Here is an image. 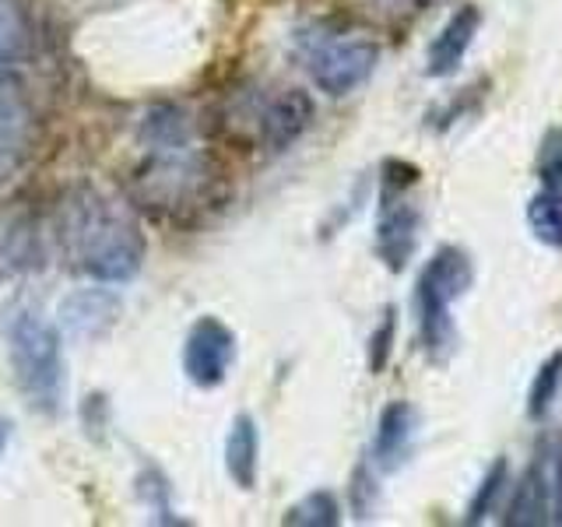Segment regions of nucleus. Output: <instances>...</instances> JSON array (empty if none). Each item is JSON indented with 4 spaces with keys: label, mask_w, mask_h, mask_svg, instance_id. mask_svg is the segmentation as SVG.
Wrapping results in <instances>:
<instances>
[{
    "label": "nucleus",
    "mask_w": 562,
    "mask_h": 527,
    "mask_svg": "<svg viewBox=\"0 0 562 527\" xmlns=\"http://www.w3.org/2000/svg\"><path fill=\"white\" fill-rule=\"evenodd\" d=\"M60 257L75 274L95 281H127L145 260V233L127 204L95 187H70L57 204Z\"/></svg>",
    "instance_id": "nucleus-1"
},
{
    "label": "nucleus",
    "mask_w": 562,
    "mask_h": 527,
    "mask_svg": "<svg viewBox=\"0 0 562 527\" xmlns=\"http://www.w3.org/2000/svg\"><path fill=\"white\" fill-rule=\"evenodd\" d=\"M155 155L134 172L131 193L137 208L151 211L155 218H187L218 201V172L207 158L180 145H158Z\"/></svg>",
    "instance_id": "nucleus-2"
},
{
    "label": "nucleus",
    "mask_w": 562,
    "mask_h": 527,
    "mask_svg": "<svg viewBox=\"0 0 562 527\" xmlns=\"http://www.w3.org/2000/svg\"><path fill=\"white\" fill-rule=\"evenodd\" d=\"M8 356L18 391L35 412L60 415L64 408V348L60 334L35 310H14L8 316Z\"/></svg>",
    "instance_id": "nucleus-3"
},
{
    "label": "nucleus",
    "mask_w": 562,
    "mask_h": 527,
    "mask_svg": "<svg viewBox=\"0 0 562 527\" xmlns=\"http://www.w3.org/2000/svg\"><path fill=\"white\" fill-rule=\"evenodd\" d=\"M303 60L321 92L348 96L376 70L380 46L351 32H316L303 35Z\"/></svg>",
    "instance_id": "nucleus-4"
},
{
    "label": "nucleus",
    "mask_w": 562,
    "mask_h": 527,
    "mask_svg": "<svg viewBox=\"0 0 562 527\" xmlns=\"http://www.w3.org/2000/svg\"><path fill=\"white\" fill-rule=\"evenodd\" d=\"M418 183V169L408 162L383 166V198L376 218V254L391 271H404L418 243V204L408 198V190Z\"/></svg>",
    "instance_id": "nucleus-5"
},
{
    "label": "nucleus",
    "mask_w": 562,
    "mask_h": 527,
    "mask_svg": "<svg viewBox=\"0 0 562 527\" xmlns=\"http://www.w3.org/2000/svg\"><path fill=\"white\" fill-rule=\"evenodd\" d=\"M236 359V338L215 316H201L183 341V369L198 386H218Z\"/></svg>",
    "instance_id": "nucleus-6"
},
{
    "label": "nucleus",
    "mask_w": 562,
    "mask_h": 527,
    "mask_svg": "<svg viewBox=\"0 0 562 527\" xmlns=\"http://www.w3.org/2000/svg\"><path fill=\"white\" fill-rule=\"evenodd\" d=\"M35 134V113L22 92V85L14 81V75L0 78V180L22 166V158L32 148Z\"/></svg>",
    "instance_id": "nucleus-7"
},
{
    "label": "nucleus",
    "mask_w": 562,
    "mask_h": 527,
    "mask_svg": "<svg viewBox=\"0 0 562 527\" xmlns=\"http://www.w3.org/2000/svg\"><path fill=\"white\" fill-rule=\"evenodd\" d=\"M313 123V99L303 92V88H281L274 99H268V105L257 116V131L263 148L271 152H285L289 145H295L299 137L306 134V127Z\"/></svg>",
    "instance_id": "nucleus-8"
},
{
    "label": "nucleus",
    "mask_w": 562,
    "mask_h": 527,
    "mask_svg": "<svg viewBox=\"0 0 562 527\" xmlns=\"http://www.w3.org/2000/svg\"><path fill=\"white\" fill-rule=\"evenodd\" d=\"M503 524L509 527H541L552 524V479H549V444L538 450V457L527 464L520 485L514 489Z\"/></svg>",
    "instance_id": "nucleus-9"
},
{
    "label": "nucleus",
    "mask_w": 562,
    "mask_h": 527,
    "mask_svg": "<svg viewBox=\"0 0 562 527\" xmlns=\"http://www.w3.org/2000/svg\"><path fill=\"white\" fill-rule=\"evenodd\" d=\"M482 29V11L474 4H464L461 11L450 14V22L439 29V35L429 43L426 53V75L429 78H450L457 67L464 64L474 35Z\"/></svg>",
    "instance_id": "nucleus-10"
},
{
    "label": "nucleus",
    "mask_w": 562,
    "mask_h": 527,
    "mask_svg": "<svg viewBox=\"0 0 562 527\" xmlns=\"http://www.w3.org/2000/svg\"><path fill=\"white\" fill-rule=\"evenodd\" d=\"M471 281H474L471 257L464 250H457V246H443V250H436L432 260L426 264V271L418 278V289L447 299V303H457V299L471 289Z\"/></svg>",
    "instance_id": "nucleus-11"
},
{
    "label": "nucleus",
    "mask_w": 562,
    "mask_h": 527,
    "mask_svg": "<svg viewBox=\"0 0 562 527\" xmlns=\"http://www.w3.org/2000/svg\"><path fill=\"white\" fill-rule=\"evenodd\" d=\"M412 439H415V408L408 401L386 404L376 429V461L383 468H397L404 461V453H408Z\"/></svg>",
    "instance_id": "nucleus-12"
},
{
    "label": "nucleus",
    "mask_w": 562,
    "mask_h": 527,
    "mask_svg": "<svg viewBox=\"0 0 562 527\" xmlns=\"http://www.w3.org/2000/svg\"><path fill=\"white\" fill-rule=\"evenodd\" d=\"M225 468L233 474L239 489L257 485V468H260V436L257 422L250 415H239L233 422V433L225 439Z\"/></svg>",
    "instance_id": "nucleus-13"
},
{
    "label": "nucleus",
    "mask_w": 562,
    "mask_h": 527,
    "mask_svg": "<svg viewBox=\"0 0 562 527\" xmlns=\"http://www.w3.org/2000/svg\"><path fill=\"white\" fill-rule=\"evenodd\" d=\"M527 228L549 250H562V187H544L527 201Z\"/></svg>",
    "instance_id": "nucleus-14"
},
{
    "label": "nucleus",
    "mask_w": 562,
    "mask_h": 527,
    "mask_svg": "<svg viewBox=\"0 0 562 527\" xmlns=\"http://www.w3.org/2000/svg\"><path fill=\"white\" fill-rule=\"evenodd\" d=\"M29 53V22L18 0H0V78L14 75L18 60Z\"/></svg>",
    "instance_id": "nucleus-15"
},
{
    "label": "nucleus",
    "mask_w": 562,
    "mask_h": 527,
    "mask_svg": "<svg viewBox=\"0 0 562 527\" xmlns=\"http://www.w3.org/2000/svg\"><path fill=\"white\" fill-rule=\"evenodd\" d=\"M562 386V351H552L549 359L541 362V369L531 380V391H527V415L531 418H544L552 408V401L559 397Z\"/></svg>",
    "instance_id": "nucleus-16"
},
{
    "label": "nucleus",
    "mask_w": 562,
    "mask_h": 527,
    "mask_svg": "<svg viewBox=\"0 0 562 527\" xmlns=\"http://www.w3.org/2000/svg\"><path fill=\"white\" fill-rule=\"evenodd\" d=\"M506 485H509V464L499 461L492 464L488 471H485V479H482V485H479V492H474V500H471V506H468V524H482L492 509H496V503H499V496L506 492Z\"/></svg>",
    "instance_id": "nucleus-17"
},
{
    "label": "nucleus",
    "mask_w": 562,
    "mask_h": 527,
    "mask_svg": "<svg viewBox=\"0 0 562 527\" xmlns=\"http://www.w3.org/2000/svg\"><path fill=\"white\" fill-rule=\"evenodd\" d=\"M341 520V506L330 492H310L303 503L289 509L285 524H310V527H334Z\"/></svg>",
    "instance_id": "nucleus-18"
},
{
    "label": "nucleus",
    "mask_w": 562,
    "mask_h": 527,
    "mask_svg": "<svg viewBox=\"0 0 562 527\" xmlns=\"http://www.w3.org/2000/svg\"><path fill=\"white\" fill-rule=\"evenodd\" d=\"M538 180L544 187H562V127H555L544 137L538 155Z\"/></svg>",
    "instance_id": "nucleus-19"
},
{
    "label": "nucleus",
    "mask_w": 562,
    "mask_h": 527,
    "mask_svg": "<svg viewBox=\"0 0 562 527\" xmlns=\"http://www.w3.org/2000/svg\"><path fill=\"white\" fill-rule=\"evenodd\" d=\"M549 479H552V524H562V439L549 444Z\"/></svg>",
    "instance_id": "nucleus-20"
},
{
    "label": "nucleus",
    "mask_w": 562,
    "mask_h": 527,
    "mask_svg": "<svg viewBox=\"0 0 562 527\" xmlns=\"http://www.w3.org/2000/svg\"><path fill=\"white\" fill-rule=\"evenodd\" d=\"M391 341H394V313L386 310L383 324H380L376 338H373V369H376V373L386 366V356H391Z\"/></svg>",
    "instance_id": "nucleus-21"
},
{
    "label": "nucleus",
    "mask_w": 562,
    "mask_h": 527,
    "mask_svg": "<svg viewBox=\"0 0 562 527\" xmlns=\"http://www.w3.org/2000/svg\"><path fill=\"white\" fill-rule=\"evenodd\" d=\"M8 436H11V422L0 415V457H4V450H8Z\"/></svg>",
    "instance_id": "nucleus-22"
}]
</instances>
